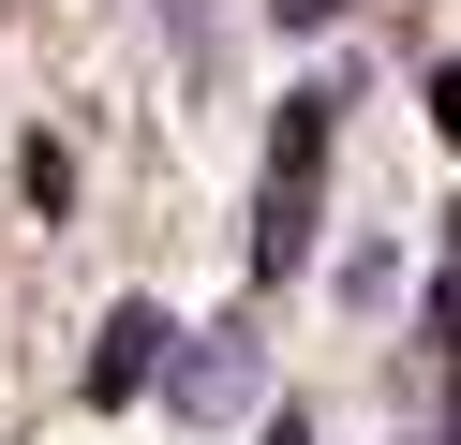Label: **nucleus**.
<instances>
[{"label":"nucleus","instance_id":"f03ea898","mask_svg":"<svg viewBox=\"0 0 461 445\" xmlns=\"http://www.w3.org/2000/svg\"><path fill=\"white\" fill-rule=\"evenodd\" d=\"M239 386H253V371H239V342H209V356H194V371H179V401H194V415H223V401H239Z\"/></svg>","mask_w":461,"mask_h":445},{"label":"nucleus","instance_id":"20e7f679","mask_svg":"<svg viewBox=\"0 0 461 445\" xmlns=\"http://www.w3.org/2000/svg\"><path fill=\"white\" fill-rule=\"evenodd\" d=\"M431 134H447V148H461V75H431Z\"/></svg>","mask_w":461,"mask_h":445},{"label":"nucleus","instance_id":"39448f33","mask_svg":"<svg viewBox=\"0 0 461 445\" xmlns=\"http://www.w3.org/2000/svg\"><path fill=\"white\" fill-rule=\"evenodd\" d=\"M268 15H283V30H328V15H342V0H268Z\"/></svg>","mask_w":461,"mask_h":445},{"label":"nucleus","instance_id":"7ed1b4c3","mask_svg":"<svg viewBox=\"0 0 461 445\" xmlns=\"http://www.w3.org/2000/svg\"><path fill=\"white\" fill-rule=\"evenodd\" d=\"M431 342H447V356H461V282H431Z\"/></svg>","mask_w":461,"mask_h":445},{"label":"nucleus","instance_id":"423d86ee","mask_svg":"<svg viewBox=\"0 0 461 445\" xmlns=\"http://www.w3.org/2000/svg\"><path fill=\"white\" fill-rule=\"evenodd\" d=\"M268 445H312V431H298V415H283V431H268Z\"/></svg>","mask_w":461,"mask_h":445},{"label":"nucleus","instance_id":"f257e3e1","mask_svg":"<svg viewBox=\"0 0 461 445\" xmlns=\"http://www.w3.org/2000/svg\"><path fill=\"white\" fill-rule=\"evenodd\" d=\"M149 356H164V312H120V326H104V356H90V386H104V401H134Z\"/></svg>","mask_w":461,"mask_h":445}]
</instances>
